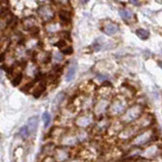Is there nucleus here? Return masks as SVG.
<instances>
[{
	"mask_svg": "<svg viewBox=\"0 0 162 162\" xmlns=\"http://www.w3.org/2000/svg\"><path fill=\"white\" fill-rule=\"evenodd\" d=\"M46 89V85L45 83H43V82H38L37 85H33V95L36 97V98H38V97H40L41 95L44 93V91H45Z\"/></svg>",
	"mask_w": 162,
	"mask_h": 162,
	"instance_id": "4",
	"label": "nucleus"
},
{
	"mask_svg": "<svg viewBox=\"0 0 162 162\" xmlns=\"http://www.w3.org/2000/svg\"><path fill=\"white\" fill-rule=\"evenodd\" d=\"M123 109H124V105L122 103H120V102H115L114 104H112V111L114 113H120L123 111Z\"/></svg>",
	"mask_w": 162,
	"mask_h": 162,
	"instance_id": "14",
	"label": "nucleus"
},
{
	"mask_svg": "<svg viewBox=\"0 0 162 162\" xmlns=\"http://www.w3.org/2000/svg\"><path fill=\"white\" fill-rule=\"evenodd\" d=\"M38 1H40L41 3H43V4H47L48 0H38Z\"/></svg>",
	"mask_w": 162,
	"mask_h": 162,
	"instance_id": "25",
	"label": "nucleus"
},
{
	"mask_svg": "<svg viewBox=\"0 0 162 162\" xmlns=\"http://www.w3.org/2000/svg\"><path fill=\"white\" fill-rule=\"evenodd\" d=\"M2 81V74H1V73H0V82Z\"/></svg>",
	"mask_w": 162,
	"mask_h": 162,
	"instance_id": "27",
	"label": "nucleus"
},
{
	"mask_svg": "<svg viewBox=\"0 0 162 162\" xmlns=\"http://www.w3.org/2000/svg\"><path fill=\"white\" fill-rule=\"evenodd\" d=\"M158 64H159V66H160V68H162V61H159Z\"/></svg>",
	"mask_w": 162,
	"mask_h": 162,
	"instance_id": "26",
	"label": "nucleus"
},
{
	"mask_svg": "<svg viewBox=\"0 0 162 162\" xmlns=\"http://www.w3.org/2000/svg\"><path fill=\"white\" fill-rule=\"evenodd\" d=\"M75 73H76V64L73 63L71 64L70 66H69L68 68V71H67V74H66V80L67 81H71L72 79L74 78V76H75Z\"/></svg>",
	"mask_w": 162,
	"mask_h": 162,
	"instance_id": "11",
	"label": "nucleus"
},
{
	"mask_svg": "<svg viewBox=\"0 0 162 162\" xmlns=\"http://www.w3.org/2000/svg\"><path fill=\"white\" fill-rule=\"evenodd\" d=\"M38 116L30 117L29 119V122H27V124L30 135L36 133V130H37V128H38Z\"/></svg>",
	"mask_w": 162,
	"mask_h": 162,
	"instance_id": "3",
	"label": "nucleus"
},
{
	"mask_svg": "<svg viewBox=\"0 0 162 162\" xmlns=\"http://www.w3.org/2000/svg\"><path fill=\"white\" fill-rule=\"evenodd\" d=\"M90 117L88 116H81L79 117L78 119L76 120V124L78 125V127H81V128H84L86 127V125H88L89 123H90Z\"/></svg>",
	"mask_w": 162,
	"mask_h": 162,
	"instance_id": "10",
	"label": "nucleus"
},
{
	"mask_svg": "<svg viewBox=\"0 0 162 162\" xmlns=\"http://www.w3.org/2000/svg\"><path fill=\"white\" fill-rule=\"evenodd\" d=\"M58 16H59V20H60L62 22H70V20H71L70 14H69V12L65 9L59 10Z\"/></svg>",
	"mask_w": 162,
	"mask_h": 162,
	"instance_id": "8",
	"label": "nucleus"
},
{
	"mask_svg": "<svg viewBox=\"0 0 162 162\" xmlns=\"http://www.w3.org/2000/svg\"><path fill=\"white\" fill-rule=\"evenodd\" d=\"M22 79H24V74H22V73L15 74V76H13L11 78V84L13 85L14 87L18 86V85L21 83Z\"/></svg>",
	"mask_w": 162,
	"mask_h": 162,
	"instance_id": "13",
	"label": "nucleus"
},
{
	"mask_svg": "<svg viewBox=\"0 0 162 162\" xmlns=\"http://www.w3.org/2000/svg\"><path fill=\"white\" fill-rule=\"evenodd\" d=\"M5 58H6V53H5V52H0V62H4Z\"/></svg>",
	"mask_w": 162,
	"mask_h": 162,
	"instance_id": "22",
	"label": "nucleus"
},
{
	"mask_svg": "<svg viewBox=\"0 0 162 162\" xmlns=\"http://www.w3.org/2000/svg\"><path fill=\"white\" fill-rule=\"evenodd\" d=\"M136 34H137L138 37L140 38V39H142V40H146V39H148V38H149V33L146 30H144V29L137 30Z\"/></svg>",
	"mask_w": 162,
	"mask_h": 162,
	"instance_id": "17",
	"label": "nucleus"
},
{
	"mask_svg": "<svg viewBox=\"0 0 162 162\" xmlns=\"http://www.w3.org/2000/svg\"><path fill=\"white\" fill-rule=\"evenodd\" d=\"M83 1H84V2H85V3H86V2H88L89 0H83Z\"/></svg>",
	"mask_w": 162,
	"mask_h": 162,
	"instance_id": "28",
	"label": "nucleus"
},
{
	"mask_svg": "<svg viewBox=\"0 0 162 162\" xmlns=\"http://www.w3.org/2000/svg\"><path fill=\"white\" fill-rule=\"evenodd\" d=\"M68 158V152L64 149H59L58 151H56V159L59 162L65 161Z\"/></svg>",
	"mask_w": 162,
	"mask_h": 162,
	"instance_id": "9",
	"label": "nucleus"
},
{
	"mask_svg": "<svg viewBox=\"0 0 162 162\" xmlns=\"http://www.w3.org/2000/svg\"><path fill=\"white\" fill-rule=\"evenodd\" d=\"M72 52H73V48H72L71 46H66L65 48L61 49V53L65 54V55H69V54H71Z\"/></svg>",
	"mask_w": 162,
	"mask_h": 162,
	"instance_id": "19",
	"label": "nucleus"
},
{
	"mask_svg": "<svg viewBox=\"0 0 162 162\" xmlns=\"http://www.w3.org/2000/svg\"><path fill=\"white\" fill-rule=\"evenodd\" d=\"M35 58L38 59V61H41L42 63H48L49 61L51 60V55L48 52L41 51V52H36L35 53Z\"/></svg>",
	"mask_w": 162,
	"mask_h": 162,
	"instance_id": "5",
	"label": "nucleus"
},
{
	"mask_svg": "<svg viewBox=\"0 0 162 162\" xmlns=\"http://www.w3.org/2000/svg\"><path fill=\"white\" fill-rule=\"evenodd\" d=\"M151 133L150 132H146L142 134V135H139L137 138L134 140V144L135 145H142V144L146 143L149 140V138L151 137Z\"/></svg>",
	"mask_w": 162,
	"mask_h": 162,
	"instance_id": "6",
	"label": "nucleus"
},
{
	"mask_svg": "<svg viewBox=\"0 0 162 162\" xmlns=\"http://www.w3.org/2000/svg\"><path fill=\"white\" fill-rule=\"evenodd\" d=\"M46 30H47V32L50 33V34H54V33L58 32L59 28H58V25L56 24V22H50L47 26H46Z\"/></svg>",
	"mask_w": 162,
	"mask_h": 162,
	"instance_id": "12",
	"label": "nucleus"
},
{
	"mask_svg": "<svg viewBox=\"0 0 162 162\" xmlns=\"http://www.w3.org/2000/svg\"><path fill=\"white\" fill-rule=\"evenodd\" d=\"M18 134L22 139H27L30 135V130H29V128H27V125H24V127L20 128Z\"/></svg>",
	"mask_w": 162,
	"mask_h": 162,
	"instance_id": "16",
	"label": "nucleus"
},
{
	"mask_svg": "<svg viewBox=\"0 0 162 162\" xmlns=\"http://www.w3.org/2000/svg\"><path fill=\"white\" fill-rule=\"evenodd\" d=\"M38 14L43 20L49 22H52L54 19V15H55L53 8L51 7V5L49 4H43L42 6L38 8Z\"/></svg>",
	"mask_w": 162,
	"mask_h": 162,
	"instance_id": "1",
	"label": "nucleus"
},
{
	"mask_svg": "<svg viewBox=\"0 0 162 162\" xmlns=\"http://www.w3.org/2000/svg\"><path fill=\"white\" fill-rule=\"evenodd\" d=\"M55 46H57V47L60 48V49H63V48H65L67 46V43L65 40H59L58 42H56Z\"/></svg>",
	"mask_w": 162,
	"mask_h": 162,
	"instance_id": "20",
	"label": "nucleus"
},
{
	"mask_svg": "<svg viewBox=\"0 0 162 162\" xmlns=\"http://www.w3.org/2000/svg\"><path fill=\"white\" fill-rule=\"evenodd\" d=\"M43 122H44V124H45V128H48L51 122V115L49 114L48 112L43 113Z\"/></svg>",
	"mask_w": 162,
	"mask_h": 162,
	"instance_id": "18",
	"label": "nucleus"
},
{
	"mask_svg": "<svg viewBox=\"0 0 162 162\" xmlns=\"http://www.w3.org/2000/svg\"><path fill=\"white\" fill-rule=\"evenodd\" d=\"M139 114H140V108L133 107L130 110H128L127 113L125 114V116L123 117V120L124 122H131V120H134L135 118H137L139 116Z\"/></svg>",
	"mask_w": 162,
	"mask_h": 162,
	"instance_id": "2",
	"label": "nucleus"
},
{
	"mask_svg": "<svg viewBox=\"0 0 162 162\" xmlns=\"http://www.w3.org/2000/svg\"><path fill=\"white\" fill-rule=\"evenodd\" d=\"M104 31L107 35H114L119 31V27H118V25L114 24V22H109V24L104 27Z\"/></svg>",
	"mask_w": 162,
	"mask_h": 162,
	"instance_id": "7",
	"label": "nucleus"
},
{
	"mask_svg": "<svg viewBox=\"0 0 162 162\" xmlns=\"http://www.w3.org/2000/svg\"><path fill=\"white\" fill-rule=\"evenodd\" d=\"M100 47H101V44H100V43H98L97 41H96V42H94L93 48H94V49H95L96 51H98V50L100 49Z\"/></svg>",
	"mask_w": 162,
	"mask_h": 162,
	"instance_id": "23",
	"label": "nucleus"
},
{
	"mask_svg": "<svg viewBox=\"0 0 162 162\" xmlns=\"http://www.w3.org/2000/svg\"><path fill=\"white\" fill-rule=\"evenodd\" d=\"M120 15H121V17H122L123 20H130L131 17H132V12H131L130 10H128V9H121L120 10Z\"/></svg>",
	"mask_w": 162,
	"mask_h": 162,
	"instance_id": "15",
	"label": "nucleus"
},
{
	"mask_svg": "<svg viewBox=\"0 0 162 162\" xmlns=\"http://www.w3.org/2000/svg\"><path fill=\"white\" fill-rule=\"evenodd\" d=\"M130 2L133 5H136V6H138V5L140 4V3H139V0H130Z\"/></svg>",
	"mask_w": 162,
	"mask_h": 162,
	"instance_id": "24",
	"label": "nucleus"
},
{
	"mask_svg": "<svg viewBox=\"0 0 162 162\" xmlns=\"http://www.w3.org/2000/svg\"><path fill=\"white\" fill-rule=\"evenodd\" d=\"M53 59L55 61H57V62H59V61L62 60V53L60 52H55L53 54Z\"/></svg>",
	"mask_w": 162,
	"mask_h": 162,
	"instance_id": "21",
	"label": "nucleus"
}]
</instances>
